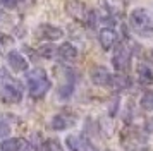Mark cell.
Listing matches in <instances>:
<instances>
[{
	"label": "cell",
	"mask_w": 153,
	"mask_h": 151,
	"mask_svg": "<svg viewBox=\"0 0 153 151\" xmlns=\"http://www.w3.org/2000/svg\"><path fill=\"white\" fill-rule=\"evenodd\" d=\"M22 148L21 139L12 137V139H4L0 143V151H19Z\"/></svg>",
	"instance_id": "5bb4252c"
},
{
	"label": "cell",
	"mask_w": 153,
	"mask_h": 151,
	"mask_svg": "<svg viewBox=\"0 0 153 151\" xmlns=\"http://www.w3.org/2000/svg\"><path fill=\"white\" fill-rule=\"evenodd\" d=\"M55 53H57V48L52 47V45H43V47H40V55L45 57V58H52Z\"/></svg>",
	"instance_id": "e0dca14e"
},
{
	"label": "cell",
	"mask_w": 153,
	"mask_h": 151,
	"mask_svg": "<svg viewBox=\"0 0 153 151\" xmlns=\"http://www.w3.org/2000/svg\"><path fill=\"white\" fill-rule=\"evenodd\" d=\"M72 91H74V74H72V70H67V79H65V82L59 88V96H60V100H67V98L72 95Z\"/></svg>",
	"instance_id": "4fadbf2b"
},
{
	"label": "cell",
	"mask_w": 153,
	"mask_h": 151,
	"mask_svg": "<svg viewBox=\"0 0 153 151\" xmlns=\"http://www.w3.org/2000/svg\"><path fill=\"white\" fill-rule=\"evenodd\" d=\"M10 134V122L0 115V137H7Z\"/></svg>",
	"instance_id": "2e32d148"
},
{
	"label": "cell",
	"mask_w": 153,
	"mask_h": 151,
	"mask_svg": "<svg viewBox=\"0 0 153 151\" xmlns=\"http://www.w3.org/2000/svg\"><path fill=\"white\" fill-rule=\"evenodd\" d=\"M90 79L93 84L102 86V88H110L112 81H114V74H110V70L103 65H95L90 70Z\"/></svg>",
	"instance_id": "5b68a950"
},
{
	"label": "cell",
	"mask_w": 153,
	"mask_h": 151,
	"mask_svg": "<svg viewBox=\"0 0 153 151\" xmlns=\"http://www.w3.org/2000/svg\"><path fill=\"white\" fill-rule=\"evenodd\" d=\"M35 34H36V38H40V40L57 41V40H60V38L64 36V31L59 26H53V24L45 22V24H40V26L36 27Z\"/></svg>",
	"instance_id": "8992f818"
},
{
	"label": "cell",
	"mask_w": 153,
	"mask_h": 151,
	"mask_svg": "<svg viewBox=\"0 0 153 151\" xmlns=\"http://www.w3.org/2000/svg\"><path fill=\"white\" fill-rule=\"evenodd\" d=\"M57 55H59V58L64 62H74L77 58V48L72 45V43H62L60 47L57 48Z\"/></svg>",
	"instance_id": "8fae6325"
},
{
	"label": "cell",
	"mask_w": 153,
	"mask_h": 151,
	"mask_svg": "<svg viewBox=\"0 0 153 151\" xmlns=\"http://www.w3.org/2000/svg\"><path fill=\"white\" fill-rule=\"evenodd\" d=\"M136 74H138V81L141 84H153V69L146 64H139L136 69Z\"/></svg>",
	"instance_id": "7c38bea8"
},
{
	"label": "cell",
	"mask_w": 153,
	"mask_h": 151,
	"mask_svg": "<svg viewBox=\"0 0 153 151\" xmlns=\"http://www.w3.org/2000/svg\"><path fill=\"white\" fill-rule=\"evenodd\" d=\"M19 2H22V0H0V4L4 7H7V9H12V7H16Z\"/></svg>",
	"instance_id": "ac0fdd59"
},
{
	"label": "cell",
	"mask_w": 153,
	"mask_h": 151,
	"mask_svg": "<svg viewBox=\"0 0 153 151\" xmlns=\"http://www.w3.org/2000/svg\"><path fill=\"white\" fill-rule=\"evenodd\" d=\"M77 118L74 115H69V113H57V115L52 117V120H50V127L53 130H65L72 127V125H76Z\"/></svg>",
	"instance_id": "9c48e42d"
},
{
	"label": "cell",
	"mask_w": 153,
	"mask_h": 151,
	"mask_svg": "<svg viewBox=\"0 0 153 151\" xmlns=\"http://www.w3.org/2000/svg\"><path fill=\"white\" fill-rule=\"evenodd\" d=\"M22 151H35V148H33L31 144H24V146H22Z\"/></svg>",
	"instance_id": "d6986e66"
},
{
	"label": "cell",
	"mask_w": 153,
	"mask_h": 151,
	"mask_svg": "<svg viewBox=\"0 0 153 151\" xmlns=\"http://www.w3.org/2000/svg\"><path fill=\"white\" fill-rule=\"evenodd\" d=\"M139 105H141V108L146 110V112H153V89L146 91L145 95L141 96Z\"/></svg>",
	"instance_id": "9a60e30c"
},
{
	"label": "cell",
	"mask_w": 153,
	"mask_h": 151,
	"mask_svg": "<svg viewBox=\"0 0 153 151\" xmlns=\"http://www.w3.org/2000/svg\"><path fill=\"white\" fill-rule=\"evenodd\" d=\"M129 26L138 36L150 38L153 36V16L145 7H136L129 14Z\"/></svg>",
	"instance_id": "6da1fadb"
},
{
	"label": "cell",
	"mask_w": 153,
	"mask_h": 151,
	"mask_svg": "<svg viewBox=\"0 0 153 151\" xmlns=\"http://www.w3.org/2000/svg\"><path fill=\"white\" fill-rule=\"evenodd\" d=\"M7 64L9 67L16 70V72H24V70H28V60L22 57L19 52H10L7 55Z\"/></svg>",
	"instance_id": "30bf717a"
},
{
	"label": "cell",
	"mask_w": 153,
	"mask_h": 151,
	"mask_svg": "<svg viewBox=\"0 0 153 151\" xmlns=\"http://www.w3.org/2000/svg\"><path fill=\"white\" fill-rule=\"evenodd\" d=\"M131 58H132L131 50L126 45H120V47L115 48V52L112 55V65L119 74H126L131 67Z\"/></svg>",
	"instance_id": "277c9868"
},
{
	"label": "cell",
	"mask_w": 153,
	"mask_h": 151,
	"mask_svg": "<svg viewBox=\"0 0 153 151\" xmlns=\"http://www.w3.org/2000/svg\"><path fill=\"white\" fill-rule=\"evenodd\" d=\"M26 79H28L29 95L33 96V98H36V100L43 98L48 93L50 86H52L48 76H47V72L43 69H33V70H29L28 74H26Z\"/></svg>",
	"instance_id": "3957f363"
},
{
	"label": "cell",
	"mask_w": 153,
	"mask_h": 151,
	"mask_svg": "<svg viewBox=\"0 0 153 151\" xmlns=\"http://www.w3.org/2000/svg\"><path fill=\"white\" fill-rule=\"evenodd\" d=\"M65 146L71 151H97L95 146L90 143V139H86L84 136H76V134L65 137Z\"/></svg>",
	"instance_id": "52a82bcc"
},
{
	"label": "cell",
	"mask_w": 153,
	"mask_h": 151,
	"mask_svg": "<svg viewBox=\"0 0 153 151\" xmlns=\"http://www.w3.org/2000/svg\"><path fill=\"white\" fill-rule=\"evenodd\" d=\"M0 40H4V34H2V33H0Z\"/></svg>",
	"instance_id": "ffe728a7"
},
{
	"label": "cell",
	"mask_w": 153,
	"mask_h": 151,
	"mask_svg": "<svg viewBox=\"0 0 153 151\" xmlns=\"http://www.w3.org/2000/svg\"><path fill=\"white\" fill-rule=\"evenodd\" d=\"M98 41H100L102 48L108 52L112 48H115V45L119 41V34L114 27H102L100 33H98Z\"/></svg>",
	"instance_id": "ba28073f"
},
{
	"label": "cell",
	"mask_w": 153,
	"mask_h": 151,
	"mask_svg": "<svg viewBox=\"0 0 153 151\" xmlns=\"http://www.w3.org/2000/svg\"><path fill=\"white\" fill-rule=\"evenodd\" d=\"M0 98L5 103H19L22 98V88L14 77L0 69Z\"/></svg>",
	"instance_id": "7a4b0ae2"
}]
</instances>
